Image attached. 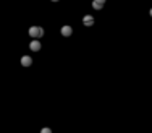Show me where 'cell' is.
<instances>
[{
  "instance_id": "1",
  "label": "cell",
  "mask_w": 152,
  "mask_h": 133,
  "mask_svg": "<svg viewBox=\"0 0 152 133\" xmlns=\"http://www.w3.org/2000/svg\"><path fill=\"white\" fill-rule=\"evenodd\" d=\"M29 36L34 38V39H39V38L44 36V29H42L41 26H31V28H29Z\"/></svg>"
},
{
  "instance_id": "2",
  "label": "cell",
  "mask_w": 152,
  "mask_h": 133,
  "mask_svg": "<svg viewBox=\"0 0 152 133\" xmlns=\"http://www.w3.org/2000/svg\"><path fill=\"white\" fill-rule=\"evenodd\" d=\"M60 33H62V36H65V38H70L71 34H73V28H71V26H62Z\"/></svg>"
},
{
  "instance_id": "3",
  "label": "cell",
  "mask_w": 152,
  "mask_h": 133,
  "mask_svg": "<svg viewBox=\"0 0 152 133\" xmlns=\"http://www.w3.org/2000/svg\"><path fill=\"white\" fill-rule=\"evenodd\" d=\"M41 42L37 41V39H34L33 42H31V44H29V49L33 50V52H39V50H41Z\"/></svg>"
},
{
  "instance_id": "4",
  "label": "cell",
  "mask_w": 152,
  "mask_h": 133,
  "mask_svg": "<svg viewBox=\"0 0 152 133\" xmlns=\"http://www.w3.org/2000/svg\"><path fill=\"white\" fill-rule=\"evenodd\" d=\"M82 25H84V26H92V25H94V16L86 15V16L82 18Z\"/></svg>"
},
{
  "instance_id": "5",
  "label": "cell",
  "mask_w": 152,
  "mask_h": 133,
  "mask_svg": "<svg viewBox=\"0 0 152 133\" xmlns=\"http://www.w3.org/2000/svg\"><path fill=\"white\" fill-rule=\"evenodd\" d=\"M31 63H33V58L29 57V55H23L21 57V65L23 66H29Z\"/></svg>"
},
{
  "instance_id": "6",
  "label": "cell",
  "mask_w": 152,
  "mask_h": 133,
  "mask_svg": "<svg viewBox=\"0 0 152 133\" xmlns=\"http://www.w3.org/2000/svg\"><path fill=\"white\" fill-rule=\"evenodd\" d=\"M102 7H104L102 3H99V2L92 0V8H94V10H102Z\"/></svg>"
},
{
  "instance_id": "7",
  "label": "cell",
  "mask_w": 152,
  "mask_h": 133,
  "mask_svg": "<svg viewBox=\"0 0 152 133\" xmlns=\"http://www.w3.org/2000/svg\"><path fill=\"white\" fill-rule=\"evenodd\" d=\"M95 2H99V3H102V5L105 3V0H95Z\"/></svg>"
},
{
  "instance_id": "8",
  "label": "cell",
  "mask_w": 152,
  "mask_h": 133,
  "mask_svg": "<svg viewBox=\"0 0 152 133\" xmlns=\"http://www.w3.org/2000/svg\"><path fill=\"white\" fill-rule=\"evenodd\" d=\"M149 15H151V16H152V8H151V12H149Z\"/></svg>"
},
{
  "instance_id": "9",
  "label": "cell",
  "mask_w": 152,
  "mask_h": 133,
  "mask_svg": "<svg viewBox=\"0 0 152 133\" xmlns=\"http://www.w3.org/2000/svg\"><path fill=\"white\" fill-rule=\"evenodd\" d=\"M52 2H58V0H52Z\"/></svg>"
}]
</instances>
